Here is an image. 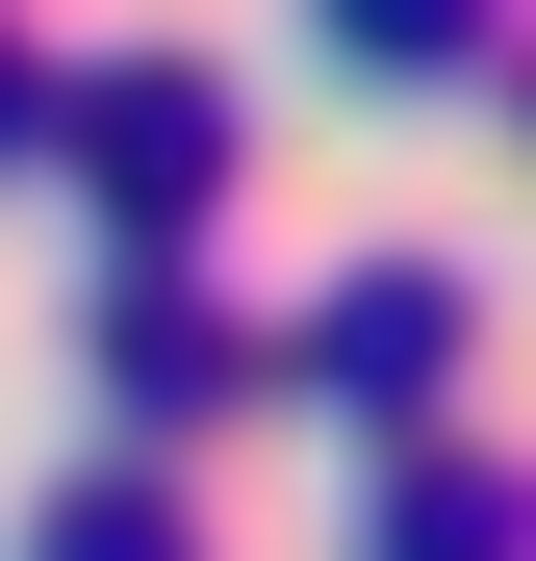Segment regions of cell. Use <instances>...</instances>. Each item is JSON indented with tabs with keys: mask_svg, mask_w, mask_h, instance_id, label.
Masks as SVG:
<instances>
[{
	"mask_svg": "<svg viewBox=\"0 0 536 561\" xmlns=\"http://www.w3.org/2000/svg\"><path fill=\"white\" fill-rule=\"evenodd\" d=\"M52 153H77V205H103L128 255H205L230 179H255V103L179 26H103V51H52Z\"/></svg>",
	"mask_w": 536,
	"mask_h": 561,
	"instance_id": "obj_1",
	"label": "cell"
},
{
	"mask_svg": "<svg viewBox=\"0 0 536 561\" xmlns=\"http://www.w3.org/2000/svg\"><path fill=\"white\" fill-rule=\"evenodd\" d=\"M77 357H103V459H153V485H179V434H230L255 383H282V332H255L205 255H103Z\"/></svg>",
	"mask_w": 536,
	"mask_h": 561,
	"instance_id": "obj_2",
	"label": "cell"
},
{
	"mask_svg": "<svg viewBox=\"0 0 536 561\" xmlns=\"http://www.w3.org/2000/svg\"><path fill=\"white\" fill-rule=\"evenodd\" d=\"M460 357H486L460 280H434V255H357V280H307L282 383H307V409H357V434H409V409H460Z\"/></svg>",
	"mask_w": 536,
	"mask_h": 561,
	"instance_id": "obj_3",
	"label": "cell"
},
{
	"mask_svg": "<svg viewBox=\"0 0 536 561\" xmlns=\"http://www.w3.org/2000/svg\"><path fill=\"white\" fill-rule=\"evenodd\" d=\"M357 561H536V485H511V459H384V485H357Z\"/></svg>",
	"mask_w": 536,
	"mask_h": 561,
	"instance_id": "obj_4",
	"label": "cell"
},
{
	"mask_svg": "<svg viewBox=\"0 0 536 561\" xmlns=\"http://www.w3.org/2000/svg\"><path fill=\"white\" fill-rule=\"evenodd\" d=\"M0 561H205V485H153V459H77V485H26V536Z\"/></svg>",
	"mask_w": 536,
	"mask_h": 561,
	"instance_id": "obj_5",
	"label": "cell"
},
{
	"mask_svg": "<svg viewBox=\"0 0 536 561\" xmlns=\"http://www.w3.org/2000/svg\"><path fill=\"white\" fill-rule=\"evenodd\" d=\"M486 26H511V0H332L357 77H486Z\"/></svg>",
	"mask_w": 536,
	"mask_h": 561,
	"instance_id": "obj_6",
	"label": "cell"
},
{
	"mask_svg": "<svg viewBox=\"0 0 536 561\" xmlns=\"http://www.w3.org/2000/svg\"><path fill=\"white\" fill-rule=\"evenodd\" d=\"M52 153V51H26V0H0V179Z\"/></svg>",
	"mask_w": 536,
	"mask_h": 561,
	"instance_id": "obj_7",
	"label": "cell"
}]
</instances>
